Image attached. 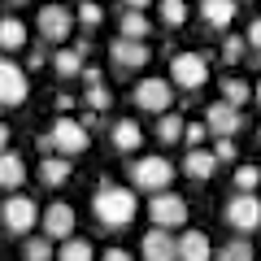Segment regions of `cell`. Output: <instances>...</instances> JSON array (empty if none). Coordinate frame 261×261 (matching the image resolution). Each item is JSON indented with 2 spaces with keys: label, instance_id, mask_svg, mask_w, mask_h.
Instances as JSON below:
<instances>
[{
  "label": "cell",
  "instance_id": "6da1fadb",
  "mask_svg": "<svg viewBox=\"0 0 261 261\" xmlns=\"http://www.w3.org/2000/svg\"><path fill=\"white\" fill-rule=\"evenodd\" d=\"M92 214H96V222H100L105 231H122V226L135 222V214H140V200H135V192H130V187L100 183V192L92 196Z\"/></svg>",
  "mask_w": 261,
  "mask_h": 261
},
{
  "label": "cell",
  "instance_id": "7a4b0ae2",
  "mask_svg": "<svg viewBox=\"0 0 261 261\" xmlns=\"http://www.w3.org/2000/svg\"><path fill=\"white\" fill-rule=\"evenodd\" d=\"M87 144H92V130H87L79 118H57L53 130L39 140V148H44L48 157H65V161H70V157H79Z\"/></svg>",
  "mask_w": 261,
  "mask_h": 261
},
{
  "label": "cell",
  "instance_id": "3957f363",
  "mask_svg": "<svg viewBox=\"0 0 261 261\" xmlns=\"http://www.w3.org/2000/svg\"><path fill=\"white\" fill-rule=\"evenodd\" d=\"M170 178H174V166H170L166 157H135L130 161V183L140 187V192H152V196H161V192H170Z\"/></svg>",
  "mask_w": 261,
  "mask_h": 261
},
{
  "label": "cell",
  "instance_id": "277c9868",
  "mask_svg": "<svg viewBox=\"0 0 261 261\" xmlns=\"http://www.w3.org/2000/svg\"><path fill=\"white\" fill-rule=\"evenodd\" d=\"M170 83L183 87L187 96L200 92V87L209 83V61L200 53H174V61H170Z\"/></svg>",
  "mask_w": 261,
  "mask_h": 261
},
{
  "label": "cell",
  "instance_id": "5b68a950",
  "mask_svg": "<svg viewBox=\"0 0 261 261\" xmlns=\"http://www.w3.org/2000/svg\"><path fill=\"white\" fill-rule=\"evenodd\" d=\"M39 205L31 200V196H9L5 200V209H0V222H5V231L9 235H31L39 226Z\"/></svg>",
  "mask_w": 261,
  "mask_h": 261
},
{
  "label": "cell",
  "instance_id": "8992f818",
  "mask_svg": "<svg viewBox=\"0 0 261 261\" xmlns=\"http://www.w3.org/2000/svg\"><path fill=\"white\" fill-rule=\"evenodd\" d=\"M135 105H140L144 113L166 118L170 105H174V83H170V79H140V83H135Z\"/></svg>",
  "mask_w": 261,
  "mask_h": 261
},
{
  "label": "cell",
  "instance_id": "52a82bcc",
  "mask_svg": "<svg viewBox=\"0 0 261 261\" xmlns=\"http://www.w3.org/2000/svg\"><path fill=\"white\" fill-rule=\"evenodd\" d=\"M222 222H226V226H235V231H244V235L257 231V226H261V200H257V196L235 192L231 200L222 205Z\"/></svg>",
  "mask_w": 261,
  "mask_h": 261
},
{
  "label": "cell",
  "instance_id": "ba28073f",
  "mask_svg": "<svg viewBox=\"0 0 261 261\" xmlns=\"http://www.w3.org/2000/svg\"><path fill=\"white\" fill-rule=\"evenodd\" d=\"M31 92V79L27 70H22L18 61H9V57H0V105L5 109H13V105H22Z\"/></svg>",
  "mask_w": 261,
  "mask_h": 261
},
{
  "label": "cell",
  "instance_id": "9c48e42d",
  "mask_svg": "<svg viewBox=\"0 0 261 261\" xmlns=\"http://www.w3.org/2000/svg\"><path fill=\"white\" fill-rule=\"evenodd\" d=\"M148 218H152L157 231L183 226L187 222V200H183V196H174V192H161V196H152V200H148Z\"/></svg>",
  "mask_w": 261,
  "mask_h": 261
},
{
  "label": "cell",
  "instance_id": "30bf717a",
  "mask_svg": "<svg viewBox=\"0 0 261 261\" xmlns=\"http://www.w3.org/2000/svg\"><path fill=\"white\" fill-rule=\"evenodd\" d=\"M39 226H44V240L70 244V240H74V209L65 205V200H57V205H48V209H44Z\"/></svg>",
  "mask_w": 261,
  "mask_h": 261
},
{
  "label": "cell",
  "instance_id": "8fae6325",
  "mask_svg": "<svg viewBox=\"0 0 261 261\" xmlns=\"http://www.w3.org/2000/svg\"><path fill=\"white\" fill-rule=\"evenodd\" d=\"M148 57H152V48L140 44V39H122V35L109 39V61H113V70H144Z\"/></svg>",
  "mask_w": 261,
  "mask_h": 261
},
{
  "label": "cell",
  "instance_id": "7c38bea8",
  "mask_svg": "<svg viewBox=\"0 0 261 261\" xmlns=\"http://www.w3.org/2000/svg\"><path fill=\"white\" fill-rule=\"evenodd\" d=\"M205 126H209V135H218V140H231L235 130L244 126V118H240V109H235V105L214 100V105L205 109Z\"/></svg>",
  "mask_w": 261,
  "mask_h": 261
},
{
  "label": "cell",
  "instance_id": "4fadbf2b",
  "mask_svg": "<svg viewBox=\"0 0 261 261\" xmlns=\"http://www.w3.org/2000/svg\"><path fill=\"white\" fill-rule=\"evenodd\" d=\"M70 27H74V13L65 9V5H44V9H39V35L44 39L61 44V39L70 35Z\"/></svg>",
  "mask_w": 261,
  "mask_h": 261
},
{
  "label": "cell",
  "instance_id": "5bb4252c",
  "mask_svg": "<svg viewBox=\"0 0 261 261\" xmlns=\"http://www.w3.org/2000/svg\"><path fill=\"white\" fill-rule=\"evenodd\" d=\"M140 252H144V261H178V240L170 231H157V226H152V231L144 235Z\"/></svg>",
  "mask_w": 261,
  "mask_h": 261
},
{
  "label": "cell",
  "instance_id": "9a60e30c",
  "mask_svg": "<svg viewBox=\"0 0 261 261\" xmlns=\"http://www.w3.org/2000/svg\"><path fill=\"white\" fill-rule=\"evenodd\" d=\"M109 144H113L118 152H140V144H144V130H140V122H130V118L113 122V126H109Z\"/></svg>",
  "mask_w": 261,
  "mask_h": 261
},
{
  "label": "cell",
  "instance_id": "2e32d148",
  "mask_svg": "<svg viewBox=\"0 0 261 261\" xmlns=\"http://www.w3.org/2000/svg\"><path fill=\"white\" fill-rule=\"evenodd\" d=\"M178 261H214L209 235L205 231H183L178 235Z\"/></svg>",
  "mask_w": 261,
  "mask_h": 261
},
{
  "label": "cell",
  "instance_id": "e0dca14e",
  "mask_svg": "<svg viewBox=\"0 0 261 261\" xmlns=\"http://www.w3.org/2000/svg\"><path fill=\"white\" fill-rule=\"evenodd\" d=\"M196 13H200L209 27H231V18L240 13V5H235V0H200Z\"/></svg>",
  "mask_w": 261,
  "mask_h": 261
},
{
  "label": "cell",
  "instance_id": "ac0fdd59",
  "mask_svg": "<svg viewBox=\"0 0 261 261\" xmlns=\"http://www.w3.org/2000/svg\"><path fill=\"white\" fill-rule=\"evenodd\" d=\"M218 170V157H214V148H192L183 157V174L187 178H209Z\"/></svg>",
  "mask_w": 261,
  "mask_h": 261
},
{
  "label": "cell",
  "instance_id": "d6986e66",
  "mask_svg": "<svg viewBox=\"0 0 261 261\" xmlns=\"http://www.w3.org/2000/svg\"><path fill=\"white\" fill-rule=\"evenodd\" d=\"M22 183H27V161H22L18 152H0V187L18 192Z\"/></svg>",
  "mask_w": 261,
  "mask_h": 261
},
{
  "label": "cell",
  "instance_id": "ffe728a7",
  "mask_svg": "<svg viewBox=\"0 0 261 261\" xmlns=\"http://www.w3.org/2000/svg\"><path fill=\"white\" fill-rule=\"evenodd\" d=\"M53 70H57V79H74V74L87 70V61H83L79 48H57L53 53Z\"/></svg>",
  "mask_w": 261,
  "mask_h": 261
},
{
  "label": "cell",
  "instance_id": "44dd1931",
  "mask_svg": "<svg viewBox=\"0 0 261 261\" xmlns=\"http://www.w3.org/2000/svg\"><path fill=\"white\" fill-rule=\"evenodd\" d=\"M118 35L122 39H140V44H144V39H148V31H152V22L148 18H144V13L140 9H122V18H118Z\"/></svg>",
  "mask_w": 261,
  "mask_h": 261
},
{
  "label": "cell",
  "instance_id": "7402d4cb",
  "mask_svg": "<svg viewBox=\"0 0 261 261\" xmlns=\"http://www.w3.org/2000/svg\"><path fill=\"white\" fill-rule=\"evenodd\" d=\"M27 44V22L22 18H0V48L5 53H18Z\"/></svg>",
  "mask_w": 261,
  "mask_h": 261
},
{
  "label": "cell",
  "instance_id": "603a6c76",
  "mask_svg": "<svg viewBox=\"0 0 261 261\" xmlns=\"http://www.w3.org/2000/svg\"><path fill=\"white\" fill-rule=\"evenodd\" d=\"M70 174H74V166H70L65 157H44V161H39V178H44L48 187H61Z\"/></svg>",
  "mask_w": 261,
  "mask_h": 261
},
{
  "label": "cell",
  "instance_id": "cb8c5ba5",
  "mask_svg": "<svg viewBox=\"0 0 261 261\" xmlns=\"http://www.w3.org/2000/svg\"><path fill=\"white\" fill-rule=\"evenodd\" d=\"M183 130H187V122L178 118V113L157 118V140H161V144H178V140H183Z\"/></svg>",
  "mask_w": 261,
  "mask_h": 261
},
{
  "label": "cell",
  "instance_id": "d4e9b609",
  "mask_svg": "<svg viewBox=\"0 0 261 261\" xmlns=\"http://www.w3.org/2000/svg\"><path fill=\"white\" fill-rule=\"evenodd\" d=\"M57 261H96V248L87 240H70V244H61V248H57Z\"/></svg>",
  "mask_w": 261,
  "mask_h": 261
},
{
  "label": "cell",
  "instance_id": "484cf974",
  "mask_svg": "<svg viewBox=\"0 0 261 261\" xmlns=\"http://www.w3.org/2000/svg\"><path fill=\"white\" fill-rule=\"evenodd\" d=\"M248 96H252V87L244 83V79H222V100H226V105H235V109H240Z\"/></svg>",
  "mask_w": 261,
  "mask_h": 261
},
{
  "label": "cell",
  "instance_id": "4316f807",
  "mask_svg": "<svg viewBox=\"0 0 261 261\" xmlns=\"http://www.w3.org/2000/svg\"><path fill=\"white\" fill-rule=\"evenodd\" d=\"M157 18L166 22V27H183L187 5H183V0H161V5H157Z\"/></svg>",
  "mask_w": 261,
  "mask_h": 261
},
{
  "label": "cell",
  "instance_id": "83f0119b",
  "mask_svg": "<svg viewBox=\"0 0 261 261\" xmlns=\"http://www.w3.org/2000/svg\"><path fill=\"white\" fill-rule=\"evenodd\" d=\"M218 261H252V244L248 240H231L218 248Z\"/></svg>",
  "mask_w": 261,
  "mask_h": 261
},
{
  "label": "cell",
  "instance_id": "f1b7e54d",
  "mask_svg": "<svg viewBox=\"0 0 261 261\" xmlns=\"http://www.w3.org/2000/svg\"><path fill=\"white\" fill-rule=\"evenodd\" d=\"M261 183V170L257 166H240L235 170V192H244V196H252V187Z\"/></svg>",
  "mask_w": 261,
  "mask_h": 261
},
{
  "label": "cell",
  "instance_id": "f546056e",
  "mask_svg": "<svg viewBox=\"0 0 261 261\" xmlns=\"http://www.w3.org/2000/svg\"><path fill=\"white\" fill-rule=\"evenodd\" d=\"M22 257L27 261H53V240H27Z\"/></svg>",
  "mask_w": 261,
  "mask_h": 261
},
{
  "label": "cell",
  "instance_id": "4dcf8cb0",
  "mask_svg": "<svg viewBox=\"0 0 261 261\" xmlns=\"http://www.w3.org/2000/svg\"><path fill=\"white\" fill-rule=\"evenodd\" d=\"M83 100H87V109H92V113H105L113 105V96H109V87H87Z\"/></svg>",
  "mask_w": 261,
  "mask_h": 261
},
{
  "label": "cell",
  "instance_id": "1f68e13d",
  "mask_svg": "<svg viewBox=\"0 0 261 261\" xmlns=\"http://www.w3.org/2000/svg\"><path fill=\"white\" fill-rule=\"evenodd\" d=\"M244 53H248V39H244V35H226V44H222V61H240Z\"/></svg>",
  "mask_w": 261,
  "mask_h": 261
},
{
  "label": "cell",
  "instance_id": "d6a6232c",
  "mask_svg": "<svg viewBox=\"0 0 261 261\" xmlns=\"http://www.w3.org/2000/svg\"><path fill=\"white\" fill-rule=\"evenodd\" d=\"M79 22H83L87 31L100 27V22H105V9H100V5H79Z\"/></svg>",
  "mask_w": 261,
  "mask_h": 261
},
{
  "label": "cell",
  "instance_id": "836d02e7",
  "mask_svg": "<svg viewBox=\"0 0 261 261\" xmlns=\"http://www.w3.org/2000/svg\"><path fill=\"white\" fill-rule=\"evenodd\" d=\"M205 135H209V126H205V122H187V130H183L187 148H200V144H205Z\"/></svg>",
  "mask_w": 261,
  "mask_h": 261
},
{
  "label": "cell",
  "instance_id": "e575fe53",
  "mask_svg": "<svg viewBox=\"0 0 261 261\" xmlns=\"http://www.w3.org/2000/svg\"><path fill=\"white\" fill-rule=\"evenodd\" d=\"M214 157H218V166H222V161H235L240 152H235V144H231V140H218V144H214Z\"/></svg>",
  "mask_w": 261,
  "mask_h": 261
},
{
  "label": "cell",
  "instance_id": "d590c367",
  "mask_svg": "<svg viewBox=\"0 0 261 261\" xmlns=\"http://www.w3.org/2000/svg\"><path fill=\"white\" fill-rule=\"evenodd\" d=\"M244 39H248V48H257V53H261V18L248 22V35H244Z\"/></svg>",
  "mask_w": 261,
  "mask_h": 261
},
{
  "label": "cell",
  "instance_id": "8d00e7d4",
  "mask_svg": "<svg viewBox=\"0 0 261 261\" xmlns=\"http://www.w3.org/2000/svg\"><path fill=\"white\" fill-rule=\"evenodd\" d=\"M100 261H135V257H130L126 248H105V257H100Z\"/></svg>",
  "mask_w": 261,
  "mask_h": 261
},
{
  "label": "cell",
  "instance_id": "74e56055",
  "mask_svg": "<svg viewBox=\"0 0 261 261\" xmlns=\"http://www.w3.org/2000/svg\"><path fill=\"white\" fill-rule=\"evenodd\" d=\"M83 79H87L92 87H100V70H96V65H87V70H83Z\"/></svg>",
  "mask_w": 261,
  "mask_h": 261
},
{
  "label": "cell",
  "instance_id": "f35d334b",
  "mask_svg": "<svg viewBox=\"0 0 261 261\" xmlns=\"http://www.w3.org/2000/svg\"><path fill=\"white\" fill-rule=\"evenodd\" d=\"M0 152H9V126L0 122Z\"/></svg>",
  "mask_w": 261,
  "mask_h": 261
},
{
  "label": "cell",
  "instance_id": "ab89813d",
  "mask_svg": "<svg viewBox=\"0 0 261 261\" xmlns=\"http://www.w3.org/2000/svg\"><path fill=\"white\" fill-rule=\"evenodd\" d=\"M257 100H261V83H257Z\"/></svg>",
  "mask_w": 261,
  "mask_h": 261
}]
</instances>
